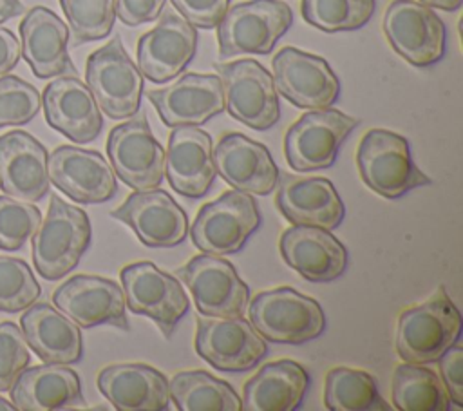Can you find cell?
Masks as SVG:
<instances>
[{
    "instance_id": "836d02e7",
    "label": "cell",
    "mask_w": 463,
    "mask_h": 411,
    "mask_svg": "<svg viewBox=\"0 0 463 411\" xmlns=\"http://www.w3.org/2000/svg\"><path fill=\"white\" fill-rule=\"evenodd\" d=\"M324 404L329 411H389L374 377L364 369L338 366L327 371Z\"/></svg>"
},
{
    "instance_id": "cb8c5ba5",
    "label": "cell",
    "mask_w": 463,
    "mask_h": 411,
    "mask_svg": "<svg viewBox=\"0 0 463 411\" xmlns=\"http://www.w3.org/2000/svg\"><path fill=\"white\" fill-rule=\"evenodd\" d=\"M284 263L311 282H329L347 268V248L331 234L318 226L293 225L286 228L279 241Z\"/></svg>"
},
{
    "instance_id": "f546056e",
    "label": "cell",
    "mask_w": 463,
    "mask_h": 411,
    "mask_svg": "<svg viewBox=\"0 0 463 411\" xmlns=\"http://www.w3.org/2000/svg\"><path fill=\"white\" fill-rule=\"evenodd\" d=\"M20 326L27 346L47 364H74L81 360L83 340L80 326L47 302L25 308Z\"/></svg>"
},
{
    "instance_id": "60d3db41",
    "label": "cell",
    "mask_w": 463,
    "mask_h": 411,
    "mask_svg": "<svg viewBox=\"0 0 463 411\" xmlns=\"http://www.w3.org/2000/svg\"><path fill=\"white\" fill-rule=\"evenodd\" d=\"M175 11L199 29H213L230 7V0H170Z\"/></svg>"
},
{
    "instance_id": "83f0119b",
    "label": "cell",
    "mask_w": 463,
    "mask_h": 411,
    "mask_svg": "<svg viewBox=\"0 0 463 411\" xmlns=\"http://www.w3.org/2000/svg\"><path fill=\"white\" fill-rule=\"evenodd\" d=\"M98 389L119 411H165L170 404L166 377L141 362L103 368L98 373Z\"/></svg>"
},
{
    "instance_id": "b9f144b4",
    "label": "cell",
    "mask_w": 463,
    "mask_h": 411,
    "mask_svg": "<svg viewBox=\"0 0 463 411\" xmlns=\"http://www.w3.org/2000/svg\"><path fill=\"white\" fill-rule=\"evenodd\" d=\"M439 378L447 387L450 400L461 407L463 406V346L456 340L438 360Z\"/></svg>"
},
{
    "instance_id": "5bb4252c",
    "label": "cell",
    "mask_w": 463,
    "mask_h": 411,
    "mask_svg": "<svg viewBox=\"0 0 463 411\" xmlns=\"http://www.w3.org/2000/svg\"><path fill=\"white\" fill-rule=\"evenodd\" d=\"M195 351L219 371L242 373L268 351L266 340L242 317H197Z\"/></svg>"
},
{
    "instance_id": "52a82bcc",
    "label": "cell",
    "mask_w": 463,
    "mask_h": 411,
    "mask_svg": "<svg viewBox=\"0 0 463 411\" xmlns=\"http://www.w3.org/2000/svg\"><path fill=\"white\" fill-rule=\"evenodd\" d=\"M85 80L98 107L112 119H125L139 110L143 76L127 54L121 36L89 54Z\"/></svg>"
},
{
    "instance_id": "8992f818",
    "label": "cell",
    "mask_w": 463,
    "mask_h": 411,
    "mask_svg": "<svg viewBox=\"0 0 463 411\" xmlns=\"http://www.w3.org/2000/svg\"><path fill=\"white\" fill-rule=\"evenodd\" d=\"M259 226L260 212L253 196L230 188L199 208L188 232L201 252L230 255L242 250Z\"/></svg>"
},
{
    "instance_id": "ab89813d",
    "label": "cell",
    "mask_w": 463,
    "mask_h": 411,
    "mask_svg": "<svg viewBox=\"0 0 463 411\" xmlns=\"http://www.w3.org/2000/svg\"><path fill=\"white\" fill-rule=\"evenodd\" d=\"M29 346L14 322H0V393L9 391L29 366Z\"/></svg>"
},
{
    "instance_id": "5b68a950",
    "label": "cell",
    "mask_w": 463,
    "mask_h": 411,
    "mask_svg": "<svg viewBox=\"0 0 463 411\" xmlns=\"http://www.w3.org/2000/svg\"><path fill=\"white\" fill-rule=\"evenodd\" d=\"M293 24V11L282 0H248L226 9L217 24L219 56L269 54Z\"/></svg>"
},
{
    "instance_id": "d6a6232c",
    "label": "cell",
    "mask_w": 463,
    "mask_h": 411,
    "mask_svg": "<svg viewBox=\"0 0 463 411\" xmlns=\"http://www.w3.org/2000/svg\"><path fill=\"white\" fill-rule=\"evenodd\" d=\"M170 400L179 411H242L235 389L206 371H179L168 382Z\"/></svg>"
},
{
    "instance_id": "d4e9b609",
    "label": "cell",
    "mask_w": 463,
    "mask_h": 411,
    "mask_svg": "<svg viewBox=\"0 0 463 411\" xmlns=\"http://www.w3.org/2000/svg\"><path fill=\"white\" fill-rule=\"evenodd\" d=\"M47 148L25 130L0 136V188L16 199L36 203L49 192Z\"/></svg>"
},
{
    "instance_id": "6da1fadb",
    "label": "cell",
    "mask_w": 463,
    "mask_h": 411,
    "mask_svg": "<svg viewBox=\"0 0 463 411\" xmlns=\"http://www.w3.org/2000/svg\"><path fill=\"white\" fill-rule=\"evenodd\" d=\"M463 319L441 284L425 302L400 313L394 348L403 362H436L459 340Z\"/></svg>"
},
{
    "instance_id": "f35d334b",
    "label": "cell",
    "mask_w": 463,
    "mask_h": 411,
    "mask_svg": "<svg viewBox=\"0 0 463 411\" xmlns=\"http://www.w3.org/2000/svg\"><path fill=\"white\" fill-rule=\"evenodd\" d=\"M42 107V96L29 81L4 74L0 76V129L29 123Z\"/></svg>"
},
{
    "instance_id": "ee69618b",
    "label": "cell",
    "mask_w": 463,
    "mask_h": 411,
    "mask_svg": "<svg viewBox=\"0 0 463 411\" xmlns=\"http://www.w3.org/2000/svg\"><path fill=\"white\" fill-rule=\"evenodd\" d=\"M20 60V43L13 31L0 27V76L16 67Z\"/></svg>"
},
{
    "instance_id": "30bf717a",
    "label": "cell",
    "mask_w": 463,
    "mask_h": 411,
    "mask_svg": "<svg viewBox=\"0 0 463 411\" xmlns=\"http://www.w3.org/2000/svg\"><path fill=\"white\" fill-rule=\"evenodd\" d=\"M358 127V119L326 107L304 112L284 136L288 165L297 172H313L335 163L338 148Z\"/></svg>"
},
{
    "instance_id": "7402d4cb",
    "label": "cell",
    "mask_w": 463,
    "mask_h": 411,
    "mask_svg": "<svg viewBox=\"0 0 463 411\" xmlns=\"http://www.w3.org/2000/svg\"><path fill=\"white\" fill-rule=\"evenodd\" d=\"M165 176L170 186L188 199L206 196L215 179L210 134L195 125L172 127L165 152Z\"/></svg>"
},
{
    "instance_id": "9a60e30c",
    "label": "cell",
    "mask_w": 463,
    "mask_h": 411,
    "mask_svg": "<svg viewBox=\"0 0 463 411\" xmlns=\"http://www.w3.org/2000/svg\"><path fill=\"white\" fill-rule=\"evenodd\" d=\"M271 67L275 89L295 107L326 109L340 96V80L322 56L282 47Z\"/></svg>"
},
{
    "instance_id": "3957f363",
    "label": "cell",
    "mask_w": 463,
    "mask_h": 411,
    "mask_svg": "<svg viewBox=\"0 0 463 411\" xmlns=\"http://www.w3.org/2000/svg\"><path fill=\"white\" fill-rule=\"evenodd\" d=\"M248 304L250 324L268 342L298 346L326 330V315L318 301L289 286L260 292Z\"/></svg>"
},
{
    "instance_id": "ba28073f",
    "label": "cell",
    "mask_w": 463,
    "mask_h": 411,
    "mask_svg": "<svg viewBox=\"0 0 463 411\" xmlns=\"http://www.w3.org/2000/svg\"><path fill=\"white\" fill-rule=\"evenodd\" d=\"M222 81L224 109L255 130L271 129L280 118L279 94L271 72L253 58L215 63Z\"/></svg>"
},
{
    "instance_id": "484cf974",
    "label": "cell",
    "mask_w": 463,
    "mask_h": 411,
    "mask_svg": "<svg viewBox=\"0 0 463 411\" xmlns=\"http://www.w3.org/2000/svg\"><path fill=\"white\" fill-rule=\"evenodd\" d=\"M20 54L36 78L76 74L67 51L71 31L54 11L43 5L29 9L20 22Z\"/></svg>"
},
{
    "instance_id": "74e56055",
    "label": "cell",
    "mask_w": 463,
    "mask_h": 411,
    "mask_svg": "<svg viewBox=\"0 0 463 411\" xmlns=\"http://www.w3.org/2000/svg\"><path fill=\"white\" fill-rule=\"evenodd\" d=\"M42 223V212L29 201L0 196V250H20Z\"/></svg>"
},
{
    "instance_id": "603a6c76",
    "label": "cell",
    "mask_w": 463,
    "mask_h": 411,
    "mask_svg": "<svg viewBox=\"0 0 463 411\" xmlns=\"http://www.w3.org/2000/svg\"><path fill=\"white\" fill-rule=\"evenodd\" d=\"M45 121L74 143L94 141L101 129V110L87 87L74 74L52 80L42 96Z\"/></svg>"
},
{
    "instance_id": "4316f807",
    "label": "cell",
    "mask_w": 463,
    "mask_h": 411,
    "mask_svg": "<svg viewBox=\"0 0 463 411\" xmlns=\"http://www.w3.org/2000/svg\"><path fill=\"white\" fill-rule=\"evenodd\" d=\"M277 185L275 205L291 225L333 230L344 221V201L327 177H298L288 174Z\"/></svg>"
},
{
    "instance_id": "ac0fdd59",
    "label": "cell",
    "mask_w": 463,
    "mask_h": 411,
    "mask_svg": "<svg viewBox=\"0 0 463 411\" xmlns=\"http://www.w3.org/2000/svg\"><path fill=\"white\" fill-rule=\"evenodd\" d=\"M110 215L125 223L150 248H172L188 235V217L161 188L134 190Z\"/></svg>"
},
{
    "instance_id": "7a4b0ae2",
    "label": "cell",
    "mask_w": 463,
    "mask_h": 411,
    "mask_svg": "<svg viewBox=\"0 0 463 411\" xmlns=\"http://www.w3.org/2000/svg\"><path fill=\"white\" fill-rule=\"evenodd\" d=\"M92 237L85 210L51 196L49 208L33 234V263L47 281H58L72 272L87 252Z\"/></svg>"
},
{
    "instance_id": "e575fe53",
    "label": "cell",
    "mask_w": 463,
    "mask_h": 411,
    "mask_svg": "<svg viewBox=\"0 0 463 411\" xmlns=\"http://www.w3.org/2000/svg\"><path fill=\"white\" fill-rule=\"evenodd\" d=\"M376 0H302V18L324 31H354L364 27L374 14Z\"/></svg>"
},
{
    "instance_id": "8fae6325",
    "label": "cell",
    "mask_w": 463,
    "mask_h": 411,
    "mask_svg": "<svg viewBox=\"0 0 463 411\" xmlns=\"http://www.w3.org/2000/svg\"><path fill=\"white\" fill-rule=\"evenodd\" d=\"M382 27L391 47L414 67H430L445 54V24L432 7L418 0H392Z\"/></svg>"
},
{
    "instance_id": "7bdbcfd3",
    "label": "cell",
    "mask_w": 463,
    "mask_h": 411,
    "mask_svg": "<svg viewBox=\"0 0 463 411\" xmlns=\"http://www.w3.org/2000/svg\"><path fill=\"white\" fill-rule=\"evenodd\" d=\"M166 0H116V16L130 27L154 22L163 13Z\"/></svg>"
},
{
    "instance_id": "8d00e7d4",
    "label": "cell",
    "mask_w": 463,
    "mask_h": 411,
    "mask_svg": "<svg viewBox=\"0 0 463 411\" xmlns=\"http://www.w3.org/2000/svg\"><path fill=\"white\" fill-rule=\"evenodd\" d=\"M40 293L42 286L25 261L0 255V311L18 313L34 304Z\"/></svg>"
},
{
    "instance_id": "9c48e42d",
    "label": "cell",
    "mask_w": 463,
    "mask_h": 411,
    "mask_svg": "<svg viewBox=\"0 0 463 411\" xmlns=\"http://www.w3.org/2000/svg\"><path fill=\"white\" fill-rule=\"evenodd\" d=\"M119 277L125 304L130 311L152 319L165 339H170L190 308L179 279L150 261L123 266Z\"/></svg>"
},
{
    "instance_id": "bcb514c9",
    "label": "cell",
    "mask_w": 463,
    "mask_h": 411,
    "mask_svg": "<svg viewBox=\"0 0 463 411\" xmlns=\"http://www.w3.org/2000/svg\"><path fill=\"white\" fill-rule=\"evenodd\" d=\"M432 9H441V11H458L463 4V0H418Z\"/></svg>"
},
{
    "instance_id": "e0dca14e",
    "label": "cell",
    "mask_w": 463,
    "mask_h": 411,
    "mask_svg": "<svg viewBox=\"0 0 463 411\" xmlns=\"http://www.w3.org/2000/svg\"><path fill=\"white\" fill-rule=\"evenodd\" d=\"M197 29L179 13L165 11L159 24L137 40V69L152 83H166L194 60Z\"/></svg>"
},
{
    "instance_id": "2e32d148",
    "label": "cell",
    "mask_w": 463,
    "mask_h": 411,
    "mask_svg": "<svg viewBox=\"0 0 463 411\" xmlns=\"http://www.w3.org/2000/svg\"><path fill=\"white\" fill-rule=\"evenodd\" d=\"M54 306L80 328L110 324L130 331L121 286L99 275H72L52 293Z\"/></svg>"
},
{
    "instance_id": "44dd1931",
    "label": "cell",
    "mask_w": 463,
    "mask_h": 411,
    "mask_svg": "<svg viewBox=\"0 0 463 411\" xmlns=\"http://www.w3.org/2000/svg\"><path fill=\"white\" fill-rule=\"evenodd\" d=\"M212 159L215 174L232 188L268 196L279 183L280 172L269 150L241 132L224 134L212 148Z\"/></svg>"
},
{
    "instance_id": "7c38bea8",
    "label": "cell",
    "mask_w": 463,
    "mask_h": 411,
    "mask_svg": "<svg viewBox=\"0 0 463 411\" xmlns=\"http://www.w3.org/2000/svg\"><path fill=\"white\" fill-rule=\"evenodd\" d=\"M175 277L188 286L201 315L242 317L250 302L248 284L221 255H194L175 270Z\"/></svg>"
},
{
    "instance_id": "d6986e66",
    "label": "cell",
    "mask_w": 463,
    "mask_h": 411,
    "mask_svg": "<svg viewBox=\"0 0 463 411\" xmlns=\"http://www.w3.org/2000/svg\"><path fill=\"white\" fill-rule=\"evenodd\" d=\"M49 181L76 203H105L118 192L110 163L96 150L61 145L47 158Z\"/></svg>"
},
{
    "instance_id": "4dcf8cb0",
    "label": "cell",
    "mask_w": 463,
    "mask_h": 411,
    "mask_svg": "<svg viewBox=\"0 0 463 411\" xmlns=\"http://www.w3.org/2000/svg\"><path fill=\"white\" fill-rule=\"evenodd\" d=\"M309 373L295 360L264 364L242 387V411H295L304 402Z\"/></svg>"
},
{
    "instance_id": "7dc6e473",
    "label": "cell",
    "mask_w": 463,
    "mask_h": 411,
    "mask_svg": "<svg viewBox=\"0 0 463 411\" xmlns=\"http://www.w3.org/2000/svg\"><path fill=\"white\" fill-rule=\"evenodd\" d=\"M14 406L11 402H7L4 397H0V411H13Z\"/></svg>"
},
{
    "instance_id": "1f68e13d",
    "label": "cell",
    "mask_w": 463,
    "mask_h": 411,
    "mask_svg": "<svg viewBox=\"0 0 463 411\" xmlns=\"http://www.w3.org/2000/svg\"><path fill=\"white\" fill-rule=\"evenodd\" d=\"M391 400L398 411H449L452 406L441 378L414 362H402L394 368Z\"/></svg>"
},
{
    "instance_id": "4fadbf2b",
    "label": "cell",
    "mask_w": 463,
    "mask_h": 411,
    "mask_svg": "<svg viewBox=\"0 0 463 411\" xmlns=\"http://www.w3.org/2000/svg\"><path fill=\"white\" fill-rule=\"evenodd\" d=\"M107 156L114 174L132 190L157 188L165 177V150L145 114L136 112L109 132Z\"/></svg>"
},
{
    "instance_id": "ffe728a7",
    "label": "cell",
    "mask_w": 463,
    "mask_h": 411,
    "mask_svg": "<svg viewBox=\"0 0 463 411\" xmlns=\"http://www.w3.org/2000/svg\"><path fill=\"white\" fill-rule=\"evenodd\" d=\"M166 127L203 125L224 110L222 81L217 74L186 72L177 81L146 91Z\"/></svg>"
},
{
    "instance_id": "f6af8a7d",
    "label": "cell",
    "mask_w": 463,
    "mask_h": 411,
    "mask_svg": "<svg viewBox=\"0 0 463 411\" xmlns=\"http://www.w3.org/2000/svg\"><path fill=\"white\" fill-rule=\"evenodd\" d=\"M24 13V5L20 0H0V24L18 16Z\"/></svg>"
},
{
    "instance_id": "f1b7e54d",
    "label": "cell",
    "mask_w": 463,
    "mask_h": 411,
    "mask_svg": "<svg viewBox=\"0 0 463 411\" xmlns=\"http://www.w3.org/2000/svg\"><path fill=\"white\" fill-rule=\"evenodd\" d=\"M11 404L18 411H51L83 406L81 382L67 364H42L25 368L9 389Z\"/></svg>"
},
{
    "instance_id": "277c9868",
    "label": "cell",
    "mask_w": 463,
    "mask_h": 411,
    "mask_svg": "<svg viewBox=\"0 0 463 411\" xmlns=\"http://www.w3.org/2000/svg\"><path fill=\"white\" fill-rule=\"evenodd\" d=\"M356 165L362 181L387 199L432 185L412 161L407 138L387 129H371L364 134L356 148Z\"/></svg>"
},
{
    "instance_id": "d590c367",
    "label": "cell",
    "mask_w": 463,
    "mask_h": 411,
    "mask_svg": "<svg viewBox=\"0 0 463 411\" xmlns=\"http://www.w3.org/2000/svg\"><path fill=\"white\" fill-rule=\"evenodd\" d=\"M60 5L72 31V45L96 42L112 33L116 0H60Z\"/></svg>"
}]
</instances>
